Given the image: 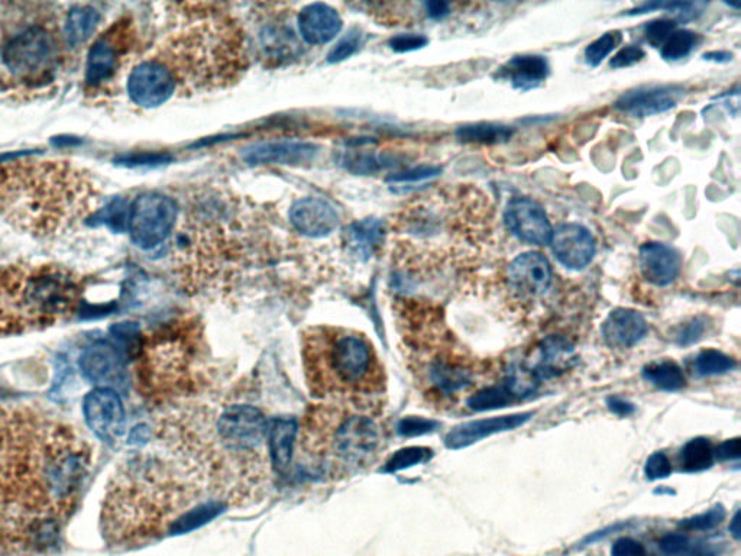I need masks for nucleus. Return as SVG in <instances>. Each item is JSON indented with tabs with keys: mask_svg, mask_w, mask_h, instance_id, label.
Wrapping results in <instances>:
<instances>
[{
	"mask_svg": "<svg viewBox=\"0 0 741 556\" xmlns=\"http://www.w3.org/2000/svg\"><path fill=\"white\" fill-rule=\"evenodd\" d=\"M168 58L163 61L174 79L193 82L197 86H216L235 79L244 63V47L232 25L223 21L206 24L181 32L167 47Z\"/></svg>",
	"mask_w": 741,
	"mask_h": 556,
	"instance_id": "9",
	"label": "nucleus"
},
{
	"mask_svg": "<svg viewBox=\"0 0 741 556\" xmlns=\"http://www.w3.org/2000/svg\"><path fill=\"white\" fill-rule=\"evenodd\" d=\"M574 362V347L561 336H550L539 348V360L527 371L530 377L539 384L540 380L559 376L571 368Z\"/></svg>",
	"mask_w": 741,
	"mask_h": 556,
	"instance_id": "28",
	"label": "nucleus"
},
{
	"mask_svg": "<svg viewBox=\"0 0 741 556\" xmlns=\"http://www.w3.org/2000/svg\"><path fill=\"white\" fill-rule=\"evenodd\" d=\"M99 203L93 177L67 161L0 163V232L37 241L63 237L89 221Z\"/></svg>",
	"mask_w": 741,
	"mask_h": 556,
	"instance_id": "4",
	"label": "nucleus"
},
{
	"mask_svg": "<svg viewBox=\"0 0 741 556\" xmlns=\"http://www.w3.org/2000/svg\"><path fill=\"white\" fill-rule=\"evenodd\" d=\"M87 425L97 438L115 444L125 433V409L121 397L109 387L90 391L83 402Z\"/></svg>",
	"mask_w": 741,
	"mask_h": 556,
	"instance_id": "12",
	"label": "nucleus"
},
{
	"mask_svg": "<svg viewBox=\"0 0 741 556\" xmlns=\"http://www.w3.org/2000/svg\"><path fill=\"white\" fill-rule=\"evenodd\" d=\"M733 58V54L727 53V51H713V53L704 54V60L715 61V63H728Z\"/></svg>",
	"mask_w": 741,
	"mask_h": 556,
	"instance_id": "58",
	"label": "nucleus"
},
{
	"mask_svg": "<svg viewBox=\"0 0 741 556\" xmlns=\"http://www.w3.org/2000/svg\"><path fill=\"white\" fill-rule=\"evenodd\" d=\"M639 265L643 277L658 287L672 284L681 273L679 252L662 242H646L640 247Z\"/></svg>",
	"mask_w": 741,
	"mask_h": 556,
	"instance_id": "22",
	"label": "nucleus"
},
{
	"mask_svg": "<svg viewBox=\"0 0 741 556\" xmlns=\"http://www.w3.org/2000/svg\"><path fill=\"white\" fill-rule=\"evenodd\" d=\"M440 426L439 422L425 417L409 416L398 422V433L404 438H416V436L427 435L435 432Z\"/></svg>",
	"mask_w": 741,
	"mask_h": 556,
	"instance_id": "44",
	"label": "nucleus"
},
{
	"mask_svg": "<svg viewBox=\"0 0 741 556\" xmlns=\"http://www.w3.org/2000/svg\"><path fill=\"white\" fill-rule=\"evenodd\" d=\"M621 41H623V35L620 31H610L601 35L600 38L588 45L587 50H585V60L591 67L600 66L604 58L610 56L621 44Z\"/></svg>",
	"mask_w": 741,
	"mask_h": 556,
	"instance_id": "40",
	"label": "nucleus"
},
{
	"mask_svg": "<svg viewBox=\"0 0 741 556\" xmlns=\"http://www.w3.org/2000/svg\"><path fill=\"white\" fill-rule=\"evenodd\" d=\"M359 41H361V35H359L358 32H349L344 40L339 41L338 44L335 45V48L330 51L328 56L329 63H341V61L346 60V58L354 56L358 51Z\"/></svg>",
	"mask_w": 741,
	"mask_h": 556,
	"instance_id": "48",
	"label": "nucleus"
},
{
	"mask_svg": "<svg viewBox=\"0 0 741 556\" xmlns=\"http://www.w3.org/2000/svg\"><path fill=\"white\" fill-rule=\"evenodd\" d=\"M726 516L727 512L723 504H717V506L711 507L710 510L701 513V515L682 520L679 523V528L687 530V532H707V530L720 526L724 522V519H726Z\"/></svg>",
	"mask_w": 741,
	"mask_h": 556,
	"instance_id": "41",
	"label": "nucleus"
},
{
	"mask_svg": "<svg viewBox=\"0 0 741 556\" xmlns=\"http://www.w3.org/2000/svg\"><path fill=\"white\" fill-rule=\"evenodd\" d=\"M605 344L613 348H632L645 338L649 326L639 312L632 309L613 310L603 323Z\"/></svg>",
	"mask_w": 741,
	"mask_h": 556,
	"instance_id": "24",
	"label": "nucleus"
},
{
	"mask_svg": "<svg viewBox=\"0 0 741 556\" xmlns=\"http://www.w3.org/2000/svg\"><path fill=\"white\" fill-rule=\"evenodd\" d=\"M720 552L721 546L717 543L698 542L691 543L684 556H718Z\"/></svg>",
	"mask_w": 741,
	"mask_h": 556,
	"instance_id": "56",
	"label": "nucleus"
},
{
	"mask_svg": "<svg viewBox=\"0 0 741 556\" xmlns=\"http://www.w3.org/2000/svg\"><path fill=\"white\" fill-rule=\"evenodd\" d=\"M607 407L613 415L627 417L636 412V407L623 397L611 396L607 399Z\"/></svg>",
	"mask_w": 741,
	"mask_h": 556,
	"instance_id": "55",
	"label": "nucleus"
},
{
	"mask_svg": "<svg viewBox=\"0 0 741 556\" xmlns=\"http://www.w3.org/2000/svg\"><path fill=\"white\" fill-rule=\"evenodd\" d=\"M129 208L125 200H113L106 208L97 209L96 215L90 219L105 223L113 231H124L128 229Z\"/></svg>",
	"mask_w": 741,
	"mask_h": 556,
	"instance_id": "42",
	"label": "nucleus"
},
{
	"mask_svg": "<svg viewBox=\"0 0 741 556\" xmlns=\"http://www.w3.org/2000/svg\"><path fill=\"white\" fill-rule=\"evenodd\" d=\"M533 415H535L533 412H523L461 423L445 436L446 448L455 449L456 451V449L468 448V446L477 444L482 439L490 438L497 433L514 431V429L526 425Z\"/></svg>",
	"mask_w": 741,
	"mask_h": 556,
	"instance_id": "19",
	"label": "nucleus"
},
{
	"mask_svg": "<svg viewBox=\"0 0 741 556\" xmlns=\"http://www.w3.org/2000/svg\"><path fill=\"white\" fill-rule=\"evenodd\" d=\"M319 148L310 142L273 141L251 145L242 153L249 166H303L316 157Z\"/></svg>",
	"mask_w": 741,
	"mask_h": 556,
	"instance_id": "17",
	"label": "nucleus"
},
{
	"mask_svg": "<svg viewBox=\"0 0 741 556\" xmlns=\"http://www.w3.org/2000/svg\"><path fill=\"white\" fill-rule=\"evenodd\" d=\"M290 222L304 237L325 238L338 228L339 215L325 200L306 197L291 206Z\"/></svg>",
	"mask_w": 741,
	"mask_h": 556,
	"instance_id": "21",
	"label": "nucleus"
},
{
	"mask_svg": "<svg viewBox=\"0 0 741 556\" xmlns=\"http://www.w3.org/2000/svg\"><path fill=\"white\" fill-rule=\"evenodd\" d=\"M176 87L173 73L160 60L144 61L129 74V98L141 108L152 109L164 105L174 95Z\"/></svg>",
	"mask_w": 741,
	"mask_h": 556,
	"instance_id": "13",
	"label": "nucleus"
},
{
	"mask_svg": "<svg viewBox=\"0 0 741 556\" xmlns=\"http://www.w3.org/2000/svg\"><path fill=\"white\" fill-rule=\"evenodd\" d=\"M643 378L662 391H679L687 384L684 371L673 361L652 362L646 365L643 368Z\"/></svg>",
	"mask_w": 741,
	"mask_h": 556,
	"instance_id": "31",
	"label": "nucleus"
},
{
	"mask_svg": "<svg viewBox=\"0 0 741 556\" xmlns=\"http://www.w3.org/2000/svg\"><path fill=\"white\" fill-rule=\"evenodd\" d=\"M414 368H422L423 378L429 386L443 396H451L458 391L467 389L471 384L472 376L468 368L445 358H432L426 360L423 365H414Z\"/></svg>",
	"mask_w": 741,
	"mask_h": 556,
	"instance_id": "26",
	"label": "nucleus"
},
{
	"mask_svg": "<svg viewBox=\"0 0 741 556\" xmlns=\"http://www.w3.org/2000/svg\"><path fill=\"white\" fill-rule=\"evenodd\" d=\"M676 25L678 24L673 19H656L649 22L645 27L646 41L653 47H659L675 31Z\"/></svg>",
	"mask_w": 741,
	"mask_h": 556,
	"instance_id": "47",
	"label": "nucleus"
},
{
	"mask_svg": "<svg viewBox=\"0 0 741 556\" xmlns=\"http://www.w3.org/2000/svg\"><path fill=\"white\" fill-rule=\"evenodd\" d=\"M126 25L115 24L90 48L86 63L87 86L97 87L108 82L125 53Z\"/></svg>",
	"mask_w": 741,
	"mask_h": 556,
	"instance_id": "16",
	"label": "nucleus"
},
{
	"mask_svg": "<svg viewBox=\"0 0 741 556\" xmlns=\"http://www.w3.org/2000/svg\"><path fill=\"white\" fill-rule=\"evenodd\" d=\"M646 549L633 538H620L611 546V556H645Z\"/></svg>",
	"mask_w": 741,
	"mask_h": 556,
	"instance_id": "53",
	"label": "nucleus"
},
{
	"mask_svg": "<svg viewBox=\"0 0 741 556\" xmlns=\"http://www.w3.org/2000/svg\"><path fill=\"white\" fill-rule=\"evenodd\" d=\"M672 474L671 459L665 452H655L647 458L645 465V475L649 481L663 480Z\"/></svg>",
	"mask_w": 741,
	"mask_h": 556,
	"instance_id": "45",
	"label": "nucleus"
},
{
	"mask_svg": "<svg viewBox=\"0 0 741 556\" xmlns=\"http://www.w3.org/2000/svg\"><path fill=\"white\" fill-rule=\"evenodd\" d=\"M80 365L84 376L95 383H109L122 373V360L118 351L106 342L87 349Z\"/></svg>",
	"mask_w": 741,
	"mask_h": 556,
	"instance_id": "29",
	"label": "nucleus"
},
{
	"mask_svg": "<svg viewBox=\"0 0 741 556\" xmlns=\"http://www.w3.org/2000/svg\"><path fill=\"white\" fill-rule=\"evenodd\" d=\"M92 462V448L69 423L27 404L0 407V554L57 548Z\"/></svg>",
	"mask_w": 741,
	"mask_h": 556,
	"instance_id": "1",
	"label": "nucleus"
},
{
	"mask_svg": "<svg viewBox=\"0 0 741 556\" xmlns=\"http://www.w3.org/2000/svg\"><path fill=\"white\" fill-rule=\"evenodd\" d=\"M57 41L47 29L31 27L12 38L3 51V61L15 76L35 79L44 76L57 58Z\"/></svg>",
	"mask_w": 741,
	"mask_h": 556,
	"instance_id": "11",
	"label": "nucleus"
},
{
	"mask_svg": "<svg viewBox=\"0 0 741 556\" xmlns=\"http://www.w3.org/2000/svg\"><path fill=\"white\" fill-rule=\"evenodd\" d=\"M299 423L293 417H275L268 423V454L271 468L280 475L289 474L296 446Z\"/></svg>",
	"mask_w": 741,
	"mask_h": 556,
	"instance_id": "25",
	"label": "nucleus"
},
{
	"mask_svg": "<svg viewBox=\"0 0 741 556\" xmlns=\"http://www.w3.org/2000/svg\"><path fill=\"white\" fill-rule=\"evenodd\" d=\"M171 160L173 157L167 153H139L124 155L118 158V163L126 167H155L170 163Z\"/></svg>",
	"mask_w": 741,
	"mask_h": 556,
	"instance_id": "46",
	"label": "nucleus"
},
{
	"mask_svg": "<svg viewBox=\"0 0 741 556\" xmlns=\"http://www.w3.org/2000/svg\"><path fill=\"white\" fill-rule=\"evenodd\" d=\"M135 351V383L145 402L173 406L196 391L203 348L200 326L193 320L163 323L139 336Z\"/></svg>",
	"mask_w": 741,
	"mask_h": 556,
	"instance_id": "8",
	"label": "nucleus"
},
{
	"mask_svg": "<svg viewBox=\"0 0 741 556\" xmlns=\"http://www.w3.org/2000/svg\"><path fill=\"white\" fill-rule=\"evenodd\" d=\"M202 497V488L173 459L135 455L116 470L106 488L103 539L110 548L132 549L174 536L180 520Z\"/></svg>",
	"mask_w": 741,
	"mask_h": 556,
	"instance_id": "3",
	"label": "nucleus"
},
{
	"mask_svg": "<svg viewBox=\"0 0 741 556\" xmlns=\"http://www.w3.org/2000/svg\"><path fill=\"white\" fill-rule=\"evenodd\" d=\"M433 449L427 446H407V448L398 449L394 452L388 461L385 462L383 473H397V471L407 470L414 465L426 464L433 458Z\"/></svg>",
	"mask_w": 741,
	"mask_h": 556,
	"instance_id": "37",
	"label": "nucleus"
},
{
	"mask_svg": "<svg viewBox=\"0 0 741 556\" xmlns=\"http://www.w3.org/2000/svg\"><path fill=\"white\" fill-rule=\"evenodd\" d=\"M268 423L251 404L180 402L161 416L155 435L205 496L242 507L270 486Z\"/></svg>",
	"mask_w": 741,
	"mask_h": 556,
	"instance_id": "2",
	"label": "nucleus"
},
{
	"mask_svg": "<svg viewBox=\"0 0 741 556\" xmlns=\"http://www.w3.org/2000/svg\"><path fill=\"white\" fill-rule=\"evenodd\" d=\"M685 96L681 84L646 86L624 93L616 102L617 111L633 118H647L671 111Z\"/></svg>",
	"mask_w": 741,
	"mask_h": 556,
	"instance_id": "15",
	"label": "nucleus"
},
{
	"mask_svg": "<svg viewBox=\"0 0 741 556\" xmlns=\"http://www.w3.org/2000/svg\"><path fill=\"white\" fill-rule=\"evenodd\" d=\"M228 507L219 501L207 499L200 501L199 504L190 509L189 512L184 515L183 519L180 520L179 525L174 530V536L186 535V533L194 532L207 523L212 522L213 519L222 515Z\"/></svg>",
	"mask_w": 741,
	"mask_h": 556,
	"instance_id": "35",
	"label": "nucleus"
},
{
	"mask_svg": "<svg viewBox=\"0 0 741 556\" xmlns=\"http://www.w3.org/2000/svg\"><path fill=\"white\" fill-rule=\"evenodd\" d=\"M740 510L739 512H736V515H734L733 519H731L730 522V533L733 535V538L736 539V541H739L741 536V528H740Z\"/></svg>",
	"mask_w": 741,
	"mask_h": 556,
	"instance_id": "59",
	"label": "nucleus"
},
{
	"mask_svg": "<svg viewBox=\"0 0 741 556\" xmlns=\"http://www.w3.org/2000/svg\"><path fill=\"white\" fill-rule=\"evenodd\" d=\"M695 371L698 376H721L736 368V361L717 349H705L695 360Z\"/></svg>",
	"mask_w": 741,
	"mask_h": 556,
	"instance_id": "38",
	"label": "nucleus"
},
{
	"mask_svg": "<svg viewBox=\"0 0 741 556\" xmlns=\"http://www.w3.org/2000/svg\"><path fill=\"white\" fill-rule=\"evenodd\" d=\"M715 449L707 438H694L681 449L679 462L684 473H702L713 467Z\"/></svg>",
	"mask_w": 741,
	"mask_h": 556,
	"instance_id": "32",
	"label": "nucleus"
},
{
	"mask_svg": "<svg viewBox=\"0 0 741 556\" xmlns=\"http://www.w3.org/2000/svg\"><path fill=\"white\" fill-rule=\"evenodd\" d=\"M514 131L508 126L495 124L465 125L456 131V138L469 144H503L513 137Z\"/></svg>",
	"mask_w": 741,
	"mask_h": 556,
	"instance_id": "34",
	"label": "nucleus"
},
{
	"mask_svg": "<svg viewBox=\"0 0 741 556\" xmlns=\"http://www.w3.org/2000/svg\"><path fill=\"white\" fill-rule=\"evenodd\" d=\"M527 396L517 383L516 378L511 376L504 383L498 386L487 387V389L478 391L474 396L469 397L468 407L474 412H488V410L503 409L520 397Z\"/></svg>",
	"mask_w": 741,
	"mask_h": 556,
	"instance_id": "30",
	"label": "nucleus"
},
{
	"mask_svg": "<svg viewBox=\"0 0 741 556\" xmlns=\"http://www.w3.org/2000/svg\"><path fill=\"white\" fill-rule=\"evenodd\" d=\"M179 218V206L161 193H145L129 208L128 232L141 250H154L167 241Z\"/></svg>",
	"mask_w": 741,
	"mask_h": 556,
	"instance_id": "10",
	"label": "nucleus"
},
{
	"mask_svg": "<svg viewBox=\"0 0 741 556\" xmlns=\"http://www.w3.org/2000/svg\"><path fill=\"white\" fill-rule=\"evenodd\" d=\"M83 293V278L63 265H0V336L44 331L71 318Z\"/></svg>",
	"mask_w": 741,
	"mask_h": 556,
	"instance_id": "7",
	"label": "nucleus"
},
{
	"mask_svg": "<svg viewBox=\"0 0 741 556\" xmlns=\"http://www.w3.org/2000/svg\"><path fill=\"white\" fill-rule=\"evenodd\" d=\"M698 42V34L695 32L688 31V29H681V31H673L669 35L668 40L662 45V57L668 61H678L681 58H685L694 50L695 45Z\"/></svg>",
	"mask_w": 741,
	"mask_h": 556,
	"instance_id": "39",
	"label": "nucleus"
},
{
	"mask_svg": "<svg viewBox=\"0 0 741 556\" xmlns=\"http://www.w3.org/2000/svg\"><path fill=\"white\" fill-rule=\"evenodd\" d=\"M549 73L550 67L545 57L529 54L511 58L498 70L497 77L511 83L514 89L527 92L545 83Z\"/></svg>",
	"mask_w": 741,
	"mask_h": 556,
	"instance_id": "27",
	"label": "nucleus"
},
{
	"mask_svg": "<svg viewBox=\"0 0 741 556\" xmlns=\"http://www.w3.org/2000/svg\"><path fill=\"white\" fill-rule=\"evenodd\" d=\"M306 386L313 399L380 402L387 389L383 362L367 335L336 326H312L302 334Z\"/></svg>",
	"mask_w": 741,
	"mask_h": 556,
	"instance_id": "6",
	"label": "nucleus"
},
{
	"mask_svg": "<svg viewBox=\"0 0 741 556\" xmlns=\"http://www.w3.org/2000/svg\"><path fill=\"white\" fill-rule=\"evenodd\" d=\"M349 239L355 251L361 255H371L384 237L383 223L377 219H364L351 226Z\"/></svg>",
	"mask_w": 741,
	"mask_h": 556,
	"instance_id": "36",
	"label": "nucleus"
},
{
	"mask_svg": "<svg viewBox=\"0 0 741 556\" xmlns=\"http://www.w3.org/2000/svg\"><path fill=\"white\" fill-rule=\"evenodd\" d=\"M100 15L95 8L90 6H77L70 12L67 18L66 35L67 40L73 47L83 44L92 37L93 32L99 24Z\"/></svg>",
	"mask_w": 741,
	"mask_h": 556,
	"instance_id": "33",
	"label": "nucleus"
},
{
	"mask_svg": "<svg viewBox=\"0 0 741 556\" xmlns=\"http://www.w3.org/2000/svg\"><path fill=\"white\" fill-rule=\"evenodd\" d=\"M442 173V167L439 166H420L412 170L403 171V173L393 174L387 177L390 183H413V181H422L432 179Z\"/></svg>",
	"mask_w": 741,
	"mask_h": 556,
	"instance_id": "49",
	"label": "nucleus"
},
{
	"mask_svg": "<svg viewBox=\"0 0 741 556\" xmlns=\"http://www.w3.org/2000/svg\"><path fill=\"white\" fill-rule=\"evenodd\" d=\"M550 247L559 263L571 270H582L591 263L595 241L591 232L578 223H565L553 231Z\"/></svg>",
	"mask_w": 741,
	"mask_h": 556,
	"instance_id": "18",
	"label": "nucleus"
},
{
	"mask_svg": "<svg viewBox=\"0 0 741 556\" xmlns=\"http://www.w3.org/2000/svg\"><path fill=\"white\" fill-rule=\"evenodd\" d=\"M741 457L740 438L727 439L715 449V458L720 461H733Z\"/></svg>",
	"mask_w": 741,
	"mask_h": 556,
	"instance_id": "54",
	"label": "nucleus"
},
{
	"mask_svg": "<svg viewBox=\"0 0 741 556\" xmlns=\"http://www.w3.org/2000/svg\"><path fill=\"white\" fill-rule=\"evenodd\" d=\"M426 11L430 18L442 19L451 12V5L446 2H427Z\"/></svg>",
	"mask_w": 741,
	"mask_h": 556,
	"instance_id": "57",
	"label": "nucleus"
},
{
	"mask_svg": "<svg viewBox=\"0 0 741 556\" xmlns=\"http://www.w3.org/2000/svg\"><path fill=\"white\" fill-rule=\"evenodd\" d=\"M508 231L530 245H549L553 228L548 215L539 203L527 197H516L504 212Z\"/></svg>",
	"mask_w": 741,
	"mask_h": 556,
	"instance_id": "14",
	"label": "nucleus"
},
{
	"mask_svg": "<svg viewBox=\"0 0 741 556\" xmlns=\"http://www.w3.org/2000/svg\"><path fill=\"white\" fill-rule=\"evenodd\" d=\"M689 545L691 542L684 533H669L659 541L660 551L668 556H684L687 554Z\"/></svg>",
	"mask_w": 741,
	"mask_h": 556,
	"instance_id": "51",
	"label": "nucleus"
},
{
	"mask_svg": "<svg viewBox=\"0 0 741 556\" xmlns=\"http://www.w3.org/2000/svg\"><path fill=\"white\" fill-rule=\"evenodd\" d=\"M303 464L329 481H344L370 470L384 445L380 402L316 400L299 425Z\"/></svg>",
	"mask_w": 741,
	"mask_h": 556,
	"instance_id": "5",
	"label": "nucleus"
},
{
	"mask_svg": "<svg viewBox=\"0 0 741 556\" xmlns=\"http://www.w3.org/2000/svg\"><path fill=\"white\" fill-rule=\"evenodd\" d=\"M508 281L522 296L539 297L548 292L552 283V268L539 252H524L511 261Z\"/></svg>",
	"mask_w": 741,
	"mask_h": 556,
	"instance_id": "20",
	"label": "nucleus"
},
{
	"mask_svg": "<svg viewBox=\"0 0 741 556\" xmlns=\"http://www.w3.org/2000/svg\"><path fill=\"white\" fill-rule=\"evenodd\" d=\"M297 27L307 44L323 45L341 32L342 18L336 9L326 3H312L300 11Z\"/></svg>",
	"mask_w": 741,
	"mask_h": 556,
	"instance_id": "23",
	"label": "nucleus"
},
{
	"mask_svg": "<svg viewBox=\"0 0 741 556\" xmlns=\"http://www.w3.org/2000/svg\"><path fill=\"white\" fill-rule=\"evenodd\" d=\"M708 319L705 316H697L688 320L684 325L676 329L675 342L679 347H689L697 344L707 331Z\"/></svg>",
	"mask_w": 741,
	"mask_h": 556,
	"instance_id": "43",
	"label": "nucleus"
},
{
	"mask_svg": "<svg viewBox=\"0 0 741 556\" xmlns=\"http://www.w3.org/2000/svg\"><path fill=\"white\" fill-rule=\"evenodd\" d=\"M429 44V40L425 35L419 34H401L391 38L390 47L391 50L396 53H410V51L420 50V48L426 47Z\"/></svg>",
	"mask_w": 741,
	"mask_h": 556,
	"instance_id": "52",
	"label": "nucleus"
},
{
	"mask_svg": "<svg viewBox=\"0 0 741 556\" xmlns=\"http://www.w3.org/2000/svg\"><path fill=\"white\" fill-rule=\"evenodd\" d=\"M646 53L639 45H627V47L621 48L620 51L611 58L610 67L611 69H626V67L634 66L645 58Z\"/></svg>",
	"mask_w": 741,
	"mask_h": 556,
	"instance_id": "50",
	"label": "nucleus"
}]
</instances>
